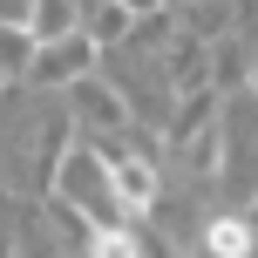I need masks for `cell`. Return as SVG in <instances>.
Wrapping results in <instances>:
<instances>
[{
	"instance_id": "obj_1",
	"label": "cell",
	"mask_w": 258,
	"mask_h": 258,
	"mask_svg": "<svg viewBox=\"0 0 258 258\" xmlns=\"http://www.w3.org/2000/svg\"><path fill=\"white\" fill-rule=\"evenodd\" d=\"M68 197H75V204L82 211H89V218L95 224H116V204H122V197H116V177H109V163H95V156L89 150H75V156H68Z\"/></svg>"
},
{
	"instance_id": "obj_2",
	"label": "cell",
	"mask_w": 258,
	"mask_h": 258,
	"mask_svg": "<svg viewBox=\"0 0 258 258\" xmlns=\"http://www.w3.org/2000/svg\"><path fill=\"white\" fill-rule=\"evenodd\" d=\"M109 177H116V197H122L129 211H150V190H156L150 163H136V156H122V163H109Z\"/></svg>"
},
{
	"instance_id": "obj_3",
	"label": "cell",
	"mask_w": 258,
	"mask_h": 258,
	"mask_svg": "<svg viewBox=\"0 0 258 258\" xmlns=\"http://www.w3.org/2000/svg\"><path fill=\"white\" fill-rule=\"evenodd\" d=\"M68 27H75V0H41V7H34V27H27V34H34V41H61Z\"/></svg>"
},
{
	"instance_id": "obj_4",
	"label": "cell",
	"mask_w": 258,
	"mask_h": 258,
	"mask_svg": "<svg viewBox=\"0 0 258 258\" xmlns=\"http://www.w3.org/2000/svg\"><path fill=\"white\" fill-rule=\"evenodd\" d=\"M251 251V224L245 218H218L211 224V258H245Z\"/></svg>"
},
{
	"instance_id": "obj_5",
	"label": "cell",
	"mask_w": 258,
	"mask_h": 258,
	"mask_svg": "<svg viewBox=\"0 0 258 258\" xmlns=\"http://www.w3.org/2000/svg\"><path fill=\"white\" fill-rule=\"evenodd\" d=\"M82 61H89V48H82V41H68V48H61V41H48V61H41V75H68V68H82Z\"/></svg>"
},
{
	"instance_id": "obj_6",
	"label": "cell",
	"mask_w": 258,
	"mask_h": 258,
	"mask_svg": "<svg viewBox=\"0 0 258 258\" xmlns=\"http://www.w3.org/2000/svg\"><path fill=\"white\" fill-rule=\"evenodd\" d=\"M95 258H136V238H129V231H116V224H109V231L95 238Z\"/></svg>"
},
{
	"instance_id": "obj_7",
	"label": "cell",
	"mask_w": 258,
	"mask_h": 258,
	"mask_svg": "<svg viewBox=\"0 0 258 258\" xmlns=\"http://www.w3.org/2000/svg\"><path fill=\"white\" fill-rule=\"evenodd\" d=\"M122 7H129V14H156L163 0H122Z\"/></svg>"
}]
</instances>
